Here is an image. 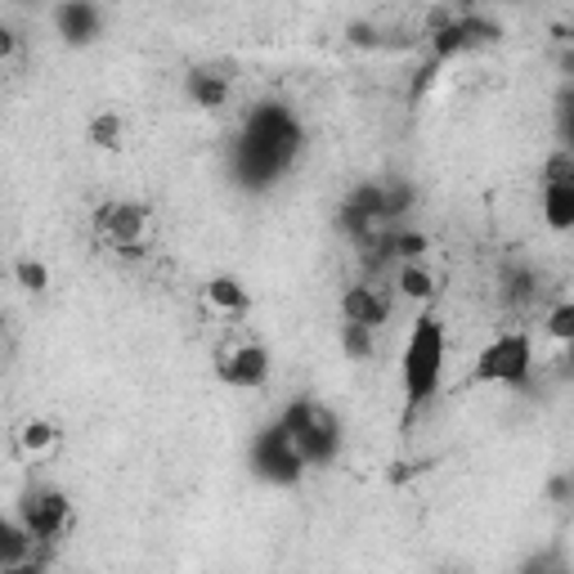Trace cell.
Masks as SVG:
<instances>
[{
  "label": "cell",
  "mask_w": 574,
  "mask_h": 574,
  "mask_svg": "<svg viewBox=\"0 0 574 574\" xmlns=\"http://www.w3.org/2000/svg\"><path fill=\"white\" fill-rule=\"evenodd\" d=\"M19 45H23L19 32H14L5 19H0V64H14V59H19Z\"/></svg>",
  "instance_id": "f546056e"
},
{
  "label": "cell",
  "mask_w": 574,
  "mask_h": 574,
  "mask_svg": "<svg viewBox=\"0 0 574 574\" xmlns=\"http://www.w3.org/2000/svg\"><path fill=\"white\" fill-rule=\"evenodd\" d=\"M342 319L346 323H364V328H381L391 319V297L381 292L372 278H359L342 292Z\"/></svg>",
  "instance_id": "7c38bea8"
},
{
  "label": "cell",
  "mask_w": 574,
  "mask_h": 574,
  "mask_svg": "<svg viewBox=\"0 0 574 574\" xmlns=\"http://www.w3.org/2000/svg\"><path fill=\"white\" fill-rule=\"evenodd\" d=\"M14 516L36 543H55L72 525V503L59 485H32V490H23Z\"/></svg>",
  "instance_id": "52a82bcc"
},
{
  "label": "cell",
  "mask_w": 574,
  "mask_h": 574,
  "mask_svg": "<svg viewBox=\"0 0 574 574\" xmlns=\"http://www.w3.org/2000/svg\"><path fill=\"white\" fill-rule=\"evenodd\" d=\"M59 436H64V431L50 417H27L19 426V454L23 458H50L59 449Z\"/></svg>",
  "instance_id": "e0dca14e"
},
{
  "label": "cell",
  "mask_w": 574,
  "mask_h": 574,
  "mask_svg": "<svg viewBox=\"0 0 574 574\" xmlns=\"http://www.w3.org/2000/svg\"><path fill=\"white\" fill-rule=\"evenodd\" d=\"M543 328L556 346H574V301H556L548 314H543Z\"/></svg>",
  "instance_id": "cb8c5ba5"
},
{
  "label": "cell",
  "mask_w": 574,
  "mask_h": 574,
  "mask_svg": "<svg viewBox=\"0 0 574 574\" xmlns=\"http://www.w3.org/2000/svg\"><path fill=\"white\" fill-rule=\"evenodd\" d=\"M269 377H274V355L261 342H243L216 355V381L229 391H265Z\"/></svg>",
  "instance_id": "ba28073f"
},
{
  "label": "cell",
  "mask_w": 574,
  "mask_h": 574,
  "mask_svg": "<svg viewBox=\"0 0 574 574\" xmlns=\"http://www.w3.org/2000/svg\"><path fill=\"white\" fill-rule=\"evenodd\" d=\"M539 297H543V274L530 261L512 256V261L498 265V301L507 310H525V306H535Z\"/></svg>",
  "instance_id": "8fae6325"
},
{
  "label": "cell",
  "mask_w": 574,
  "mask_h": 574,
  "mask_svg": "<svg viewBox=\"0 0 574 574\" xmlns=\"http://www.w3.org/2000/svg\"><path fill=\"white\" fill-rule=\"evenodd\" d=\"M436 77H440V64H436V59L417 64V72H413V81H409V108H417V104L426 100L431 85H436Z\"/></svg>",
  "instance_id": "4316f807"
},
{
  "label": "cell",
  "mask_w": 574,
  "mask_h": 574,
  "mask_svg": "<svg viewBox=\"0 0 574 574\" xmlns=\"http://www.w3.org/2000/svg\"><path fill=\"white\" fill-rule=\"evenodd\" d=\"M543 184H574V153L565 149H552L548 162H543Z\"/></svg>",
  "instance_id": "484cf974"
},
{
  "label": "cell",
  "mask_w": 574,
  "mask_h": 574,
  "mask_svg": "<svg viewBox=\"0 0 574 574\" xmlns=\"http://www.w3.org/2000/svg\"><path fill=\"white\" fill-rule=\"evenodd\" d=\"M301 153H306V122L297 117V108L283 100H256L229 144V171L238 188L265 194L301 162Z\"/></svg>",
  "instance_id": "6da1fadb"
},
{
  "label": "cell",
  "mask_w": 574,
  "mask_h": 574,
  "mask_svg": "<svg viewBox=\"0 0 574 574\" xmlns=\"http://www.w3.org/2000/svg\"><path fill=\"white\" fill-rule=\"evenodd\" d=\"M535 377V337L525 328H507L490 346L475 351L467 387H503V391H525Z\"/></svg>",
  "instance_id": "277c9868"
},
{
  "label": "cell",
  "mask_w": 574,
  "mask_h": 574,
  "mask_svg": "<svg viewBox=\"0 0 574 574\" xmlns=\"http://www.w3.org/2000/svg\"><path fill=\"white\" fill-rule=\"evenodd\" d=\"M498 41H503V23L481 14V10L431 19V59H436L440 68L454 64V59H467L475 50H494Z\"/></svg>",
  "instance_id": "5b68a950"
},
{
  "label": "cell",
  "mask_w": 574,
  "mask_h": 574,
  "mask_svg": "<svg viewBox=\"0 0 574 574\" xmlns=\"http://www.w3.org/2000/svg\"><path fill=\"white\" fill-rule=\"evenodd\" d=\"M372 351H377V328L342 319V355L355 359V364H364V359H372Z\"/></svg>",
  "instance_id": "603a6c76"
},
{
  "label": "cell",
  "mask_w": 574,
  "mask_h": 574,
  "mask_svg": "<svg viewBox=\"0 0 574 574\" xmlns=\"http://www.w3.org/2000/svg\"><path fill=\"white\" fill-rule=\"evenodd\" d=\"M381 216H387V225H409L413 220V207H417V188L413 180L404 175H391V180H381Z\"/></svg>",
  "instance_id": "ac0fdd59"
},
{
  "label": "cell",
  "mask_w": 574,
  "mask_h": 574,
  "mask_svg": "<svg viewBox=\"0 0 574 574\" xmlns=\"http://www.w3.org/2000/svg\"><path fill=\"white\" fill-rule=\"evenodd\" d=\"M454 5H462V10H471V0H454Z\"/></svg>",
  "instance_id": "836d02e7"
},
{
  "label": "cell",
  "mask_w": 574,
  "mask_h": 574,
  "mask_svg": "<svg viewBox=\"0 0 574 574\" xmlns=\"http://www.w3.org/2000/svg\"><path fill=\"white\" fill-rule=\"evenodd\" d=\"M36 552V539L19 525V516L0 512V570H27Z\"/></svg>",
  "instance_id": "9a60e30c"
},
{
  "label": "cell",
  "mask_w": 574,
  "mask_h": 574,
  "mask_svg": "<svg viewBox=\"0 0 574 574\" xmlns=\"http://www.w3.org/2000/svg\"><path fill=\"white\" fill-rule=\"evenodd\" d=\"M498 5H525V0H498Z\"/></svg>",
  "instance_id": "1f68e13d"
},
{
  "label": "cell",
  "mask_w": 574,
  "mask_h": 574,
  "mask_svg": "<svg viewBox=\"0 0 574 574\" xmlns=\"http://www.w3.org/2000/svg\"><path fill=\"white\" fill-rule=\"evenodd\" d=\"M252 471L261 475L265 485H274V490H297L306 481L310 467L301 462L292 436H287L278 422H265L252 436Z\"/></svg>",
  "instance_id": "8992f818"
},
{
  "label": "cell",
  "mask_w": 574,
  "mask_h": 574,
  "mask_svg": "<svg viewBox=\"0 0 574 574\" xmlns=\"http://www.w3.org/2000/svg\"><path fill=\"white\" fill-rule=\"evenodd\" d=\"M381 203H387V198H381V180H359L351 194H346V207H355V211L368 216L372 225H387V216H381Z\"/></svg>",
  "instance_id": "7402d4cb"
},
{
  "label": "cell",
  "mask_w": 574,
  "mask_h": 574,
  "mask_svg": "<svg viewBox=\"0 0 574 574\" xmlns=\"http://www.w3.org/2000/svg\"><path fill=\"white\" fill-rule=\"evenodd\" d=\"M346 41L355 45V50H387V32H381L377 23H351Z\"/></svg>",
  "instance_id": "83f0119b"
},
{
  "label": "cell",
  "mask_w": 574,
  "mask_h": 574,
  "mask_svg": "<svg viewBox=\"0 0 574 574\" xmlns=\"http://www.w3.org/2000/svg\"><path fill=\"white\" fill-rule=\"evenodd\" d=\"M391 283H395V292L413 306H431L436 301V274L426 269V261H400L391 269Z\"/></svg>",
  "instance_id": "2e32d148"
},
{
  "label": "cell",
  "mask_w": 574,
  "mask_h": 574,
  "mask_svg": "<svg viewBox=\"0 0 574 574\" xmlns=\"http://www.w3.org/2000/svg\"><path fill=\"white\" fill-rule=\"evenodd\" d=\"M184 100L194 104V108H203V113H220V108H229V100H233L229 72L207 68V64L188 68V72H184Z\"/></svg>",
  "instance_id": "4fadbf2b"
},
{
  "label": "cell",
  "mask_w": 574,
  "mask_h": 574,
  "mask_svg": "<svg viewBox=\"0 0 574 574\" xmlns=\"http://www.w3.org/2000/svg\"><path fill=\"white\" fill-rule=\"evenodd\" d=\"M387 248H391L395 265L400 261H426L431 256V238L422 229H413V225H387Z\"/></svg>",
  "instance_id": "ffe728a7"
},
{
  "label": "cell",
  "mask_w": 574,
  "mask_h": 574,
  "mask_svg": "<svg viewBox=\"0 0 574 574\" xmlns=\"http://www.w3.org/2000/svg\"><path fill=\"white\" fill-rule=\"evenodd\" d=\"M574 498V475L570 471H556L552 481H548V503H556V507H565Z\"/></svg>",
  "instance_id": "f1b7e54d"
},
{
  "label": "cell",
  "mask_w": 574,
  "mask_h": 574,
  "mask_svg": "<svg viewBox=\"0 0 574 574\" xmlns=\"http://www.w3.org/2000/svg\"><path fill=\"white\" fill-rule=\"evenodd\" d=\"M203 301H207L216 314H233V319H243V314L252 310V292L243 287V278H233V274H216V278H207Z\"/></svg>",
  "instance_id": "5bb4252c"
},
{
  "label": "cell",
  "mask_w": 574,
  "mask_h": 574,
  "mask_svg": "<svg viewBox=\"0 0 574 574\" xmlns=\"http://www.w3.org/2000/svg\"><path fill=\"white\" fill-rule=\"evenodd\" d=\"M0 337H5V306H0Z\"/></svg>",
  "instance_id": "4dcf8cb0"
},
{
  "label": "cell",
  "mask_w": 574,
  "mask_h": 574,
  "mask_svg": "<svg viewBox=\"0 0 574 574\" xmlns=\"http://www.w3.org/2000/svg\"><path fill=\"white\" fill-rule=\"evenodd\" d=\"M445 364H449V332L445 319L431 314L422 306V314L409 328L404 342V359H400V381H404V426H413V417L440 395L445 387Z\"/></svg>",
  "instance_id": "7a4b0ae2"
},
{
  "label": "cell",
  "mask_w": 574,
  "mask_h": 574,
  "mask_svg": "<svg viewBox=\"0 0 574 574\" xmlns=\"http://www.w3.org/2000/svg\"><path fill=\"white\" fill-rule=\"evenodd\" d=\"M543 225L552 233L574 229V184H543Z\"/></svg>",
  "instance_id": "d6986e66"
},
{
  "label": "cell",
  "mask_w": 574,
  "mask_h": 574,
  "mask_svg": "<svg viewBox=\"0 0 574 574\" xmlns=\"http://www.w3.org/2000/svg\"><path fill=\"white\" fill-rule=\"evenodd\" d=\"M14 5H41V0H14Z\"/></svg>",
  "instance_id": "d6a6232c"
},
{
  "label": "cell",
  "mask_w": 574,
  "mask_h": 574,
  "mask_svg": "<svg viewBox=\"0 0 574 574\" xmlns=\"http://www.w3.org/2000/svg\"><path fill=\"white\" fill-rule=\"evenodd\" d=\"M122 139H126V122H122V113L104 108V113H94V117H90V144H94V149H122Z\"/></svg>",
  "instance_id": "44dd1931"
},
{
  "label": "cell",
  "mask_w": 574,
  "mask_h": 574,
  "mask_svg": "<svg viewBox=\"0 0 574 574\" xmlns=\"http://www.w3.org/2000/svg\"><path fill=\"white\" fill-rule=\"evenodd\" d=\"M55 32L72 50H90L104 36V10L100 0H59L55 5Z\"/></svg>",
  "instance_id": "30bf717a"
},
{
  "label": "cell",
  "mask_w": 574,
  "mask_h": 574,
  "mask_svg": "<svg viewBox=\"0 0 574 574\" xmlns=\"http://www.w3.org/2000/svg\"><path fill=\"white\" fill-rule=\"evenodd\" d=\"M90 225H94V238L117 252L126 243H144V233H149V207L130 203V198H108V203L94 207Z\"/></svg>",
  "instance_id": "9c48e42d"
},
{
  "label": "cell",
  "mask_w": 574,
  "mask_h": 574,
  "mask_svg": "<svg viewBox=\"0 0 574 574\" xmlns=\"http://www.w3.org/2000/svg\"><path fill=\"white\" fill-rule=\"evenodd\" d=\"M274 422L292 436V445H297V454H301V462L310 471L314 467H332L342 458V449H346V426H342L337 409H328V404H319L310 395L287 400Z\"/></svg>",
  "instance_id": "3957f363"
},
{
  "label": "cell",
  "mask_w": 574,
  "mask_h": 574,
  "mask_svg": "<svg viewBox=\"0 0 574 574\" xmlns=\"http://www.w3.org/2000/svg\"><path fill=\"white\" fill-rule=\"evenodd\" d=\"M14 283L23 287V292H32V297H41V292H50V269H45L41 261H19L14 265Z\"/></svg>",
  "instance_id": "d4e9b609"
}]
</instances>
